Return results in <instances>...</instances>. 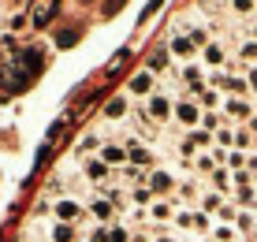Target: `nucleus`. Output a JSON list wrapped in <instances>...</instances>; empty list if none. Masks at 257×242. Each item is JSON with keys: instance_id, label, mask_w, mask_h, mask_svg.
<instances>
[{"instance_id": "1", "label": "nucleus", "mask_w": 257, "mask_h": 242, "mask_svg": "<svg viewBox=\"0 0 257 242\" xmlns=\"http://www.w3.org/2000/svg\"><path fill=\"white\" fill-rule=\"evenodd\" d=\"M172 115L179 119V127H194V131L201 127V104L190 101V97H179V101H175V108H172Z\"/></svg>"}, {"instance_id": "2", "label": "nucleus", "mask_w": 257, "mask_h": 242, "mask_svg": "<svg viewBox=\"0 0 257 242\" xmlns=\"http://www.w3.org/2000/svg\"><path fill=\"white\" fill-rule=\"evenodd\" d=\"M12 67L19 71L26 82H30L34 75H41V56H38V49H19V52L12 56Z\"/></svg>"}, {"instance_id": "3", "label": "nucleus", "mask_w": 257, "mask_h": 242, "mask_svg": "<svg viewBox=\"0 0 257 242\" xmlns=\"http://www.w3.org/2000/svg\"><path fill=\"white\" fill-rule=\"evenodd\" d=\"M168 52H172L175 60H183V64H194V56H198V45H194L187 34H175L172 30V41H168Z\"/></svg>"}, {"instance_id": "4", "label": "nucleus", "mask_w": 257, "mask_h": 242, "mask_svg": "<svg viewBox=\"0 0 257 242\" xmlns=\"http://www.w3.org/2000/svg\"><path fill=\"white\" fill-rule=\"evenodd\" d=\"M123 146H127V160H131L135 168H142V172H149V168H153V149H149V146H142L138 138H127Z\"/></svg>"}, {"instance_id": "5", "label": "nucleus", "mask_w": 257, "mask_h": 242, "mask_svg": "<svg viewBox=\"0 0 257 242\" xmlns=\"http://www.w3.org/2000/svg\"><path fill=\"white\" fill-rule=\"evenodd\" d=\"M201 60H205V67H227V64H231L224 41H209L205 49H201Z\"/></svg>"}, {"instance_id": "6", "label": "nucleus", "mask_w": 257, "mask_h": 242, "mask_svg": "<svg viewBox=\"0 0 257 242\" xmlns=\"http://www.w3.org/2000/svg\"><path fill=\"white\" fill-rule=\"evenodd\" d=\"M52 216H56L60 223H75L78 216H82V205H78L75 198H60L56 205H52Z\"/></svg>"}, {"instance_id": "7", "label": "nucleus", "mask_w": 257, "mask_h": 242, "mask_svg": "<svg viewBox=\"0 0 257 242\" xmlns=\"http://www.w3.org/2000/svg\"><path fill=\"white\" fill-rule=\"evenodd\" d=\"M146 112L153 115L157 123H168V119H172V101H168V93H153L146 101Z\"/></svg>"}, {"instance_id": "8", "label": "nucleus", "mask_w": 257, "mask_h": 242, "mask_svg": "<svg viewBox=\"0 0 257 242\" xmlns=\"http://www.w3.org/2000/svg\"><path fill=\"white\" fill-rule=\"evenodd\" d=\"M131 93H142V97H153L157 93V75H153V71H138V75L135 78H131Z\"/></svg>"}, {"instance_id": "9", "label": "nucleus", "mask_w": 257, "mask_h": 242, "mask_svg": "<svg viewBox=\"0 0 257 242\" xmlns=\"http://www.w3.org/2000/svg\"><path fill=\"white\" fill-rule=\"evenodd\" d=\"M224 115H231V119H246V123H250L253 104L246 101V97H227V101H224Z\"/></svg>"}, {"instance_id": "10", "label": "nucleus", "mask_w": 257, "mask_h": 242, "mask_svg": "<svg viewBox=\"0 0 257 242\" xmlns=\"http://www.w3.org/2000/svg\"><path fill=\"white\" fill-rule=\"evenodd\" d=\"M86 179L97 183V186H104L108 183V164H104V160H86Z\"/></svg>"}, {"instance_id": "11", "label": "nucleus", "mask_w": 257, "mask_h": 242, "mask_svg": "<svg viewBox=\"0 0 257 242\" xmlns=\"http://www.w3.org/2000/svg\"><path fill=\"white\" fill-rule=\"evenodd\" d=\"M212 186H216V194H235V179L227 175V168H216V172H212Z\"/></svg>"}, {"instance_id": "12", "label": "nucleus", "mask_w": 257, "mask_h": 242, "mask_svg": "<svg viewBox=\"0 0 257 242\" xmlns=\"http://www.w3.org/2000/svg\"><path fill=\"white\" fill-rule=\"evenodd\" d=\"M127 112H131V108H127V97H112V101L104 104V115H108L112 123H119V119H123Z\"/></svg>"}, {"instance_id": "13", "label": "nucleus", "mask_w": 257, "mask_h": 242, "mask_svg": "<svg viewBox=\"0 0 257 242\" xmlns=\"http://www.w3.org/2000/svg\"><path fill=\"white\" fill-rule=\"evenodd\" d=\"M49 238L52 242H75V223H52V231H49Z\"/></svg>"}, {"instance_id": "14", "label": "nucleus", "mask_w": 257, "mask_h": 242, "mask_svg": "<svg viewBox=\"0 0 257 242\" xmlns=\"http://www.w3.org/2000/svg\"><path fill=\"white\" fill-rule=\"evenodd\" d=\"M149 216L153 220H175V201H153L149 205Z\"/></svg>"}, {"instance_id": "15", "label": "nucleus", "mask_w": 257, "mask_h": 242, "mask_svg": "<svg viewBox=\"0 0 257 242\" xmlns=\"http://www.w3.org/2000/svg\"><path fill=\"white\" fill-rule=\"evenodd\" d=\"M172 175H168V172H153V175H149V190H153V194H168V190H172Z\"/></svg>"}, {"instance_id": "16", "label": "nucleus", "mask_w": 257, "mask_h": 242, "mask_svg": "<svg viewBox=\"0 0 257 242\" xmlns=\"http://www.w3.org/2000/svg\"><path fill=\"white\" fill-rule=\"evenodd\" d=\"M101 160H104V164H123V160H127V146H104L101 149Z\"/></svg>"}, {"instance_id": "17", "label": "nucleus", "mask_w": 257, "mask_h": 242, "mask_svg": "<svg viewBox=\"0 0 257 242\" xmlns=\"http://www.w3.org/2000/svg\"><path fill=\"white\" fill-rule=\"evenodd\" d=\"M238 60H242L246 67H257V41L253 38H246L242 45H238Z\"/></svg>"}, {"instance_id": "18", "label": "nucleus", "mask_w": 257, "mask_h": 242, "mask_svg": "<svg viewBox=\"0 0 257 242\" xmlns=\"http://www.w3.org/2000/svg\"><path fill=\"white\" fill-rule=\"evenodd\" d=\"M194 101H198L201 108H209V112L216 108V104H224V101H220V89H212V86H205V89H201L198 97H194Z\"/></svg>"}, {"instance_id": "19", "label": "nucleus", "mask_w": 257, "mask_h": 242, "mask_svg": "<svg viewBox=\"0 0 257 242\" xmlns=\"http://www.w3.org/2000/svg\"><path fill=\"white\" fill-rule=\"evenodd\" d=\"M131 201H135V209H146V205H153V190L149 186H131Z\"/></svg>"}, {"instance_id": "20", "label": "nucleus", "mask_w": 257, "mask_h": 242, "mask_svg": "<svg viewBox=\"0 0 257 242\" xmlns=\"http://www.w3.org/2000/svg\"><path fill=\"white\" fill-rule=\"evenodd\" d=\"M201 212H220V209H224V194H216V190H212V194H201Z\"/></svg>"}, {"instance_id": "21", "label": "nucleus", "mask_w": 257, "mask_h": 242, "mask_svg": "<svg viewBox=\"0 0 257 242\" xmlns=\"http://www.w3.org/2000/svg\"><path fill=\"white\" fill-rule=\"evenodd\" d=\"M187 38H190L194 45H198V49H205V45L212 41V26H190V34H187Z\"/></svg>"}, {"instance_id": "22", "label": "nucleus", "mask_w": 257, "mask_h": 242, "mask_svg": "<svg viewBox=\"0 0 257 242\" xmlns=\"http://www.w3.org/2000/svg\"><path fill=\"white\" fill-rule=\"evenodd\" d=\"M90 212H93L97 220H112V212H116V205H112L108 198H97V201L90 205Z\"/></svg>"}, {"instance_id": "23", "label": "nucleus", "mask_w": 257, "mask_h": 242, "mask_svg": "<svg viewBox=\"0 0 257 242\" xmlns=\"http://www.w3.org/2000/svg\"><path fill=\"white\" fill-rule=\"evenodd\" d=\"M187 142H190V146H194V149H201V153H205V149L212 146V134L198 127V131H190V134H187Z\"/></svg>"}, {"instance_id": "24", "label": "nucleus", "mask_w": 257, "mask_h": 242, "mask_svg": "<svg viewBox=\"0 0 257 242\" xmlns=\"http://www.w3.org/2000/svg\"><path fill=\"white\" fill-rule=\"evenodd\" d=\"M194 168H198L201 175H212V172H216V157H212V153H198V157H194Z\"/></svg>"}, {"instance_id": "25", "label": "nucleus", "mask_w": 257, "mask_h": 242, "mask_svg": "<svg viewBox=\"0 0 257 242\" xmlns=\"http://www.w3.org/2000/svg\"><path fill=\"white\" fill-rule=\"evenodd\" d=\"M220 127H224V119H220V112H201V131L216 134Z\"/></svg>"}, {"instance_id": "26", "label": "nucleus", "mask_w": 257, "mask_h": 242, "mask_svg": "<svg viewBox=\"0 0 257 242\" xmlns=\"http://www.w3.org/2000/svg\"><path fill=\"white\" fill-rule=\"evenodd\" d=\"M52 8H56L52 0H45V4H38V8H34V19H30V26H45V23H49V12H52Z\"/></svg>"}, {"instance_id": "27", "label": "nucleus", "mask_w": 257, "mask_h": 242, "mask_svg": "<svg viewBox=\"0 0 257 242\" xmlns=\"http://www.w3.org/2000/svg\"><path fill=\"white\" fill-rule=\"evenodd\" d=\"M212 138H216V146H220V149H235V131H231V127H220L216 134H212Z\"/></svg>"}, {"instance_id": "28", "label": "nucleus", "mask_w": 257, "mask_h": 242, "mask_svg": "<svg viewBox=\"0 0 257 242\" xmlns=\"http://www.w3.org/2000/svg\"><path fill=\"white\" fill-rule=\"evenodd\" d=\"M224 164H227V172H246V153H238V149H231Z\"/></svg>"}, {"instance_id": "29", "label": "nucleus", "mask_w": 257, "mask_h": 242, "mask_svg": "<svg viewBox=\"0 0 257 242\" xmlns=\"http://www.w3.org/2000/svg\"><path fill=\"white\" fill-rule=\"evenodd\" d=\"M119 175H123V183H127V186H131V183H146V172H142V168H135V164H127Z\"/></svg>"}, {"instance_id": "30", "label": "nucleus", "mask_w": 257, "mask_h": 242, "mask_svg": "<svg viewBox=\"0 0 257 242\" xmlns=\"http://www.w3.org/2000/svg\"><path fill=\"white\" fill-rule=\"evenodd\" d=\"M97 146H101V134H82V142H78V153H90V149H97Z\"/></svg>"}, {"instance_id": "31", "label": "nucleus", "mask_w": 257, "mask_h": 242, "mask_svg": "<svg viewBox=\"0 0 257 242\" xmlns=\"http://www.w3.org/2000/svg\"><path fill=\"white\" fill-rule=\"evenodd\" d=\"M235 201H242V205H257L253 186H238V190H235Z\"/></svg>"}, {"instance_id": "32", "label": "nucleus", "mask_w": 257, "mask_h": 242, "mask_svg": "<svg viewBox=\"0 0 257 242\" xmlns=\"http://www.w3.org/2000/svg\"><path fill=\"white\" fill-rule=\"evenodd\" d=\"M164 67H168V52L161 49V52H153V60H149V71L157 75V71H164Z\"/></svg>"}, {"instance_id": "33", "label": "nucleus", "mask_w": 257, "mask_h": 242, "mask_svg": "<svg viewBox=\"0 0 257 242\" xmlns=\"http://www.w3.org/2000/svg\"><path fill=\"white\" fill-rule=\"evenodd\" d=\"M78 41V30H60L56 34V45H60V49H67V45H75Z\"/></svg>"}, {"instance_id": "34", "label": "nucleus", "mask_w": 257, "mask_h": 242, "mask_svg": "<svg viewBox=\"0 0 257 242\" xmlns=\"http://www.w3.org/2000/svg\"><path fill=\"white\" fill-rule=\"evenodd\" d=\"M253 146V138H250V131H235V149L242 153V149H250Z\"/></svg>"}, {"instance_id": "35", "label": "nucleus", "mask_w": 257, "mask_h": 242, "mask_svg": "<svg viewBox=\"0 0 257 242\" xmlns=\"http://www.w3.org/2000/svg\"><path fill=\"white\" fill-rule=\"evenodd\" d=\"M108 242H131V231L127 227H108Z\"/></svg>"}, {"instance_id": "36", "label": "nucleus", "mask_w": 257, "mask_h": 242, "mask_svg": "<svg viewBox=\"0 0 257 242\" xmlns=\"http://www.w3.org/2000/svg\"><path fill=\"white\" fill-rule=\"evenodd\" d=\"M123 64H127V52H119L116 60H108V67H104V75H116V71H123Z\"/></svg>"}, {"instance_id": "37", "label": "nucleus", "mask_w": 257, "mask_h": 242, "mask_svg": "<svg viewBox=\"0 0 257 242\" xmlns=\"http://www.w3.org/2000/svg\"><path fill=\"white\" fill-rule=\"evenodd\" d=\"M212 238L216 242H235V231L231 227H212Z\"/></svg>"}, {"instance_id": "38", "label": "nucleus", "mask_w": 257, "mask_h": 242, "mask_svg": "<svg viewBox=\"0 0 257 242\" xmlns=\"http://www.w3.org/2000/svg\"><path fill=\"white\" fill-rule=\"evenodd\" d=\"M224 4H231V0H198V8H201V12H220Z\"/></svg>"}, {"instance_id": "39", "label": "nucleus", "mask_w": 257, "mask_h": 242, "mask_svg": "<svg viewBox=\"0 0 257 242\" xmlns=\"http://www.w3.org/2000/svg\"><path fill=\"white\" fill-rule=\"evenodd\" d=\"M231 8H235L238 15H250L253 8H257V4H253V0H231Z\"/></svg>"}, {"instance_id": "40", "label": "nucleus", "mask_w": 257, "mask_h": 242, "mask_svg": "<svg viewBox=\"0 0 257 242\" xmlns=\"http://www.w3.org/2000/svg\"><path fill=\"white\" fill-rule=\"evenodd\" d=\"M246 86H250V93L257 97V67H246Z\"/></svg>"}, {"instance_id": "41", "label": "nucleus", "mask_w": 257, "mask_h": 242, "mask_svg": "<svg viewBox=\"0 0 257 242\" xmlns=\"http://www.w3.org/2000/svg\"><path fill=\"white\" fill-rule=\"evenodd\" d=\"M123 4H127V0H108V4H104V15H116Z\"/></svg>"}, {"instance_id": "42", "label": "nucleus", "mask_w": 257, "mask_h": 242, "mask_svg": "<svg viewBox=\"0 0 257 242\" xmlns=\"http://www.w3.org/2000/svg\"><path fill=\"white\" fill-rule=\"evenodd\" d=\"M235 186H250V172H235Z\"/></svg>"}, {"instance_id": "43", "label": "nucleus", "mask_w": 257, "mask_h": 242, "mask_svg": "<svg viewBox=\"0 0 257 242\" xmlns=\"http://www.w3.org/2000/svg\"><path fill=\"white\" fill-rule=\"evenodd\" d=\"M246 168H250V172H257V153H253V157H246Z\"/></svg>"}, {"instance_id": "44", "label": "nucleus", "mask_w": 257, "mask_h": 242, "mask_svg": "<svg viewBox=\"0 0 257 242\" xmlns=\"http://www.w3.org/2000/svg\"><path fill=\"white\" fill-rule=\"evenodd\" d=\"M253 41H257V23H253Z\"/></svg>"}, {"instance_id": "45", "label": "nucleus", "mask_w": 257, "mask_h": 242, "mask_svg": "<svg viewBox=\"0 0 257 242\" xmlns=\"http://www.w3.org/2000/svg\"><path fill=\"white\" fill-rule=\"evenodd\" d=\"M253 149H257V138H253Z\"/></svg>"}, {"instance_id": "46", "label": "nucleus", "mask_w": 257, "mask_h": 242, "mask_svg": "<svg viewBox=\"0 0 257 242\" xmlns=\"http://www.w3.org/2000/svg\"><path fill=\"white\" fill-rule=\"evenodd\" d=\"M253 115H257V104H253Z\"/></svg>"}, {"instance_id": "47", "label": "nucleus", "mask_w": 257, "mask_h": 242, "mask_svg": "<svg viewBox=\"0 0 257 242\" xmlns=\"http://www.w3.org/2000/svg\"><path fill=\"white\" fill-rule=\"evenodd\" d=\"M82 4H90V0H82Z\"/></svg>"}, {"instance_id": "48", "label": "nucleus", "mask_w": 257, "mask_h": 242, "mask_svg": "<svg viewBox=\"0 0 257 242\" xmlns=\"http://www.w3.org/2000/svg\"><path fill=\"white\" fill-rule=\"evenodd\" d=\"M90 242H97V238H90Z\"/></svg>"}, {"instance_id": "49", "label": "nucleus", "mask_w": 257, "mask_h": 242, "mask_svg": "<svg viewBox=\"0 0 257 242\" xmlns=\"http://www.w3.org/2000/svg\"><path fill=\"white\" fill-rule=\"evenodd\" d=\"M253 4H257V0H253Z\"/></svg>"}]
</instances>
